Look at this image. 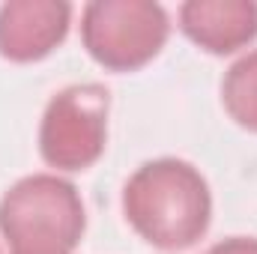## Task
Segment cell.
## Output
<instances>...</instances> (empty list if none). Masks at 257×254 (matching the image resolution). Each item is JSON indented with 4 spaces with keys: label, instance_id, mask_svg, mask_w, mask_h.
I'll use <instances>...</instances> for the list:
<instances>
[{
    "label": "cell",
    "instance_id": "obj_8",
    "mask_svg": "<svg viewBox=\"0 0 257 254\" xmlns=\"http://www.w3.org/2000/svg\"><path fill=\"white\" fill-rule=\"evenodd\" d=\"M206 254H257L254 236H230L224 242H215Z\"/></svg>",
    "mask_w": 257,
    "mask_h": 254
},
{
    "label": "cell",
    "instance_id": "obj_4",
    "mask_svg": "<svg viewBox=\"0 0 257 254\" xmlns=\"http://www.w3.org/2000/svg\"><path fill=\"white\" fill-rule=\"evenodd\" d=\"M111 96L102 84H72L60 90L39 126V153L57 171H87L108 141Z\"/></svg>",
    "mask_w": 257,
    "mask_h": 254
},
{
    "label": "cell",
    "instance_id": "obj_3",
    "mask_svg": "<svg viewBox=\"0 0 257 254\" xmlns=\"http://www.w3.org/2000/svg\"><path fill=\"white\" fill-rule=\"evenodd\" d=\"M168 12L150 0H93L81 15L87 54L111 72L147 66L168 42Z\"/></svg>",
    "mask_w": 257,
    "mask_h": 254
},
{
    "label": "cell",
    "instance_id": "obj_9",
    "mask_svg": "<svg viewBox=\"0 0 257 254\" xmlns=\"http://www.w3.org/2000/svg\"><path fill=\"white\" fill-rule=\"evenodd\" d=\"M12 254H72V251H12Z\"/></svg>",
    "mask_w": 257,
    "mask_h": 254
},
{
    "label": "cell",
    "instance_id": "obj_1",
    "mask_svg": "<svg viewBox=\"0 0 257 254\" xmlns=\"http://www.w3.org/2000/svg\"><path fill=\"white\" fill-rule=\"evenodd\" d=\"M123 212L144 242L183 251L206 233L212 194L194 165L183 159H156L128 177Z\"/></svg>",
    "mask_w": 257,
    "mask_h": 254
},
{
    "label": "cell",
    "instance_id": "obj_2",
    "mask_svg": "<svg viewBox=\"0 0 257 254\" xmlns=\"http://www.w3.org/2000/svg\"><path fill=\"white\" fill-rule=\"evenodd\" d=\"M84 227L78 189L54 174L24 177L0 200V233L12 251H72Z\"/></svg>",
    "mask_w": 257,
    "mask_h": 254
},
{
    "label": "cell",
    "instance_id": "obj_7",
    "mask_svg": "<svg viewBox=\"0 0 257 254\" xmlns=\"http://www.w3.org/2000/svg\"><path fill=\"white\" fill-rule=\"evenodd\" d=\"M221 102L230 120L257 132V51H248L227 69L221 81Z\"/></svg>",
    "mask_w": 257,
    "mask_h": 254
},
{
    "label": "cell",
    "instance_id": "obj_5",
    "mask_svg": "<svg viewBox=\"0 0 257 254\" xmlns=\"http://www.w3.org/2000/svg\"><path fill=\"white\" fill-rule=\"evenodd\" d=\"M69 24L72 6L63 0H9L0 6V57L42 60L66 39Z\"/></svg>",
    "mask_w": 257,
    "mask_h": 254
},
{
    "label": "cell",
    "instance_id": "obj_6",
    "mask_svg": "<svg viewBox=\"0 0 257 254\" xmlns=\"http://www.w3.org/2000/svg\"><path fill=\"white\" fill-rule=\"evenodd\" d=\"M180 27L197 48L233 54L257 36L254 0H189L180 6Z\"/></svg>",
    "mask_w": 257,
    "mask_h": 254
}]
</instances>
